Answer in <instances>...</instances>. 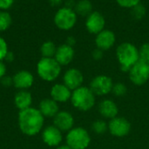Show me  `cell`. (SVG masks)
<instances>
[{"instance_id": "obj_1", "label": "cell", "mask_w": 149, "mask_h": 149, "mask_svg": "<svg viewBox=\"0 0 149 149\" xmlns=\"http://www.w3.org/2000/svg\"><path fill=\"white\" fill-rule=\"evenodd\" d=\"M17 120L19 129L24 134L34 136L41 132L44 126L45 117L38 109L30 107L19 112Z\"/></svg>"}, {"instance_id": "obj_2", "label": "cell", "mask_w": 149, "mask_h": 149, "mask_svg": "<svg viewBox=\"0 0 149 149\" xmlns=\"http://www.w3.org/2000/svg\"><path fill=\"white\" fill-rule=\"evenodd\" d=\"M116 57L120 70L128 73L130 68L140 61L139 49L130 42H123L116 49Z\"/></svg>"}, {"instance_id": "obj_3", "label": "cell", "mask_w": 149, "mask_h": 149, "mask_svg": "<svg viewBox=\"0 0 149 149\" xmlns=\"http://www.w3.org/2000/svg\"><path fill=\"white\" fill-rule=\"evenodd\" d=\"M70 101L75 109L80 112H88L95 105L96 96L89 87L81 86L72 91Z\"/></svg>"}, {"instance_id": "obj_4", "label": "cell", "mask_w": 149, "mask_h": 149, "mask_svg": "<svg viewBox=\"0 0 149 149\" xmlns=\"http://www.w3.org/2000/svg\"><path fill=\"white\" fill-rule=\"evenodd\" d=\"M38 76L45 82L55 81L61 73V66L54 58L42 57L37 64Z\"/></svg>"}, {"instance_id": "obj_5", "label": "cell", "mask_w": 149, "mask_h": 149, "mask_svg": "<svg viewBox=\"0 0 149 149\" xmlns=\"http://www.w3.org/2000/svg\"><path fill=\"white\" fill-rule=\"evenodd\" d=\"M66 145L72 149H86L91 143V136L86 129L77 126L67 132L65 136Z\"/></svg>"}, {"instance_id": "obj_6", "label": "cell", "mask_w": 149, "mask_h": 149, "mask_svg": "<svg viewBox=\"0 0 149 149\" xmlns=\"http://www.w3.org/2000/svg\"><path fill=\"white\" fill-rule=\"evenodd\" d=\"M77 22V14L71 7H62L58 9L54 16L56 26L63 31L72 29Z\"/></svg>"}, {"instance_id": "obj_7", "label": "cell", "mask_w": 149, "mask_h": 149, "mask_svg": "<svg viewBox=\"0 0 149 149\" xmlns=\"http://www.w3.org/2000/svg\"><path fill=\"white\" fill-rule=\"evenodd\" d=\"M113 82L112 78L106 75L96 76L90 83L89 88L95 96L104 97L112 92Z\"/></svg>"}, {"instance_id": "obj_8", "label": "cell", "mask_w": 149, "mask_h": 149, "mask_svg": "<svg viewBox=\"0 0 149 149\" xmlns=\"http://www.w3.org/2000/svg\"><path fill=\"white\" fill-rule=\"evenodd\" d=\"M129 79L136 86H142L149 80L148 64L139 61L128 72Z\"/></svg>"}, {"instance_id": "obj_9", "label": "cell", "mask_w": 149, "mask_h": 149, "mask_svg": "<svg viewBox=\"0 0 149 149\" xmlns=\"http://www.w3.org/2000/svg\"><path fill=\"white\" fill-rule=\"evenodd\" d=\"M131 131L130 122L124 117H119L109 120L108 132L114 137L123 138L129 134Z\"/></svg>"}, {"instance_id": "obj_10", "label": "cell", "mask_w": 149, "mask_h": 149, "mask_svg": "<svg viewBox=\"0 0 149 149\" xmlns=\"http://www.w3.org/2000/svg\"><path fill=\"white\" fill-rule=\"evenodd\" d=\"M83 83L84 76L82 72L76 68H71L67 69L63 76V83L72 91L83 86Z\"/></svg>"}, {"instance_id": "obj_11", "label": "cell", "mask_w": 149, "mask_h": 149, "mask_svg": "<svg viewBox=\"0 0 149 149\" xmlns=\"http://www.w3.org/2000/svg\"><path fill=\"white\" fill-rule=\"evenodd\" d=\"M106 20L104 16L99 11H93L87 16L86 20V28L92 34H98L104 30Z\"/></svg>"}, {"instance_id": "obj_12", "label": "cell", "mask_w": 149, "mask_h": 149, "mask_svg": "<svg viewBox=\"0 0 149 149\" xmlns=\"http://www.w3.org/2000/svg\"><path fill=\"white\" fill-rule=\"evenodd\" d=\"M42 140L49 147H58L63 141L62 132L54 125L45 127L42 132Z\"/></svg>"}, {"instance_id": "obj_13", "label": "cell", "mask_w": 149, "mask_h": 149, "mask_svg": "<svg viewBox=\"0 0 149 149\" xmlns=\"http://www.w3.org/2000/svg\"><path fill=\"white\" fill-rule=\"evenodd\" d=\"M53 125L62 133L69 132L74 127V118L67 111H59L53 118Z\"/></svg>"}, {"instance_id": "obj_14", "label": "cell", "mask_w": 149, "mask_h": 149, "mask_svg": "<svg viewBox=\"0 0 149 149\" xmlns=\"http://www.w3.org/2000/svg\"><path fill=\"white\" fill-rule=\"evenodd\" d=\"M116 41L115 34L111 30L104 29L102 32L98 33L95 38V44L97 48L104 51L111 49Z\"/></svg>"}, {"instance_id": "obj_15", "label": "cell", "mask_w": 149, "mask_h": 149, "mask_svg": "<svg viewBox=\"0 0 149 149\" xmlns=\"http://www.w3.org/2000/svg\"><path fill=\"white\" fill-rule=\"evenodd\" d=\"M74 54L75 52L73 47L65 43L57 47L54 59L58 62V64L61 67L67 66L72 61L74 58Z\"/></svg>"}, {"instance_id": "obj_16", "label": "cell", "mask_w": 149, "mask_h": 149, "mask_svg": "<svg viewBox=\"0 0 149 149\" xmlns=\"http://www.w3.org/2000/svg\"><path fill=\"white\" fill-rule=\"evenodd\" d=\"M98 110L99 113L102 118L109 120L116 118L119 113V108L117 104L113 100L107 98H105L100 101L98 106Z\"/></svg>"}, {"instance_id": "obj_17", "label": "cell", "mask_w": 149, "mask_h": 149, "mask_svg": "<svg viewBox=\"0 0 149 149\" xmlns=\"http://www.w3.org/2000/svg\"><path fill=\"white\" fill-rule=\"evenodd\" d=\"M13 85L20 90H25L31 88L34 83L32 74L27 70H20L17 72L12 77Z\"/></svg>"}, {"instance_id": "obj_18", "label": "cell", "mask_w": 149, "mask_h": 149, "mask_svg": "<svg viewBox=\"0 0 149 149\" xmlns=\"http://www.w3.org/2000/svg\"><path fill=\"white\" fill-rule=\"evenodd\" d=\"M72 91L64 83H56L51 89V98L58 103H65L71 100Z\"/></svg>"}, {"instance_id": "obj_19", "label": "cell", "mask_w": 149, "mask_h": 149, "mask_svg": "<svg viewBox=\"0 0 149 149\" xmlns=\"http://www.w3.org/2000/svg\"><path fill=\"white\" fill-rule=\"evenodd\" d=\"M38 110L44 117L47 118H54L59 112L58 103L52 98L43 99L39 103Z\"/></svg>"}, {"instance_id": "obj_20", "label": "cell", "mask_w": 149, "mask_h": 149, "mask_svg": "<svg viewBox=\"0 0 149 149\" xmlns=\"http://www.w3.org/2000/svg\"><path fill=\"white\" fill-rule=\"evenodd\" d=\"M14 104L19 111H24L30 108L32 104L31 94L27 90H19L15 95Z\"/></svg>"}, {"instance_id": "obj_21", "label": "cell", "mask_w": 149, "mask_h": 149, "mask_svg": "<svg viewBox=\"0 0 149 149\" xmlns=\"http://www.w3.org/2000/svg\"><path fill=\"white\" fill-rule=\"evenodd\" d=\"M76 14L88 16L93 12V4L89 0H80L75 4Z\"/></svg>"}, {"instance_id": "obj_22", "label": "cell", "mask_w": 149, "mask_h": 149, "mask_svg": "<svg viewBox=\"0 0 149 149\" xmlns=\"http://www.w3.org/2000/svg\"><path fill=\"white\" fill-rule=\"evenodd\" d=\"M56 51H57V47L55 43L51 40L45 41L40 47L41 54L45 58H54Z\"/></svg>"}, {"instance_id": "obj_23", "label": "cell", "mask_w": 149, "mask_h": 149, "mask_svg": "<svg viewBox=\"0 0 149 149\" xmlns=\"http://www.w3.org/2000/svg\"><path fill=\"white\" fill-rule=\"evenodd\" d=\"M92 130L96 134L102 135L108 131V123L103 119H96L92 124Z\"/></svg>"}, {"instance_id": "obj_24", "label": "cell", "mask_w": 149, "mask_h": 149, "mask_svg": "<svg viewBox=\"0 0 149 149\" xmlns=\"http://www.w3.org/2000/svg\"><path fill=\"white\" fill-rule=\"evenodd\" d=\"M12 23L10 14L6 11H0V32L6 31Z\"/></svg>"}, {"instance_id": "obj_25", "label": "cell", "mask_w": 149, "mask_h": 149, "mask_svg": "<svg viewBox=\"0 0 149 149\" xmlns=\"http://www.w3.org/2000/svg\"><path fill=\"white\" fill-rule=\"evenodd\" d=\"M146 12H147V10H146L145 6L142 5L141 4H139L135 7L132 8L131 14H132V16H133V18L134 19L141 20V19H142L145 17Z\"/></svg>"}, {"instance_id": "obj_26", "label": "cell", "mask_w": 149, "mask_h": 149, "mask_svg": "<svg viewBox=\"0 0 149 149\" xmlns=\"http://www.w3.org/2000/svg\"><path fill=\"white\" fill-rule=\"evenodd\" d=\"M127 92V87L123 83H116L113 86L112 93L116 97H124Z\"/></svg>"}, {"instance_id": "obj_27", "label": "cell", "mask_w": 149, "mask_h": 149, "mask_svg": "<svg viewBox=\"0 0 149 149\" xmlns=\"http://www.w3.org/2000/svg\"><path fill=\"white\" fill-rule=\"evenodd\" d=\"M140 61L149 64V42L144 43L139 49Z\"/></svg>"}, {"instance_id": "obj_28", "label": "cell", "mask_w": 149, "mask_h": 149, "mask_svg": "<svg viewBox=\"0 0 149 149\" xmlns=\"http://www.w3.org/2000/svg\"><path fill=\"white\" fill-rule=\"evenodd\" d=\"M117 4L123 8L132 9L141 4V0H116Z\"/></svg>"}, {"instance_id": "obj_29", "label": "cell", "mask_w": 149, "mask_h": 149, "mask_svg": "<svg viewBox=\"0 0 149 149\" xmlns=\"http://www.w3.org/2000/svg\"><path fill=\"white\" fill-rule=\"evenodd\" d=\"M8 52V45L5 40L0 36V61L5 59Z\"/></svg>"}, {"instance_id": "obj_30", "label": "cell", "mask_w": 149, "mask_h": 149, "mask_svg": "<svg viewBox=\"0 0 149 149\" xmlns=\"http://www.w3.org/2000/svg\"><path fill=\"white\" fill-rule=\"evenodd\" d=\"M14 0H0V10L6 11L13 5Z\"/></svg>"}, {"instance_id": "obj_31", "label": "cell", "mask_w": 149, "mask_h": 149, "mask_svg": "<svg viewBox=\"0 0 149 149\" xmlns=\"http://www.w3.org/2000/svg\"><path fill=\"white\" fill-rule=\"evenodd\" d=\"M104 52L102 51V50H100V49H99V48H95L93 52H92V57H93V60H95V61H100V60H101L102 58H103V54Z\"/></svg>"}, {"instance_id": "obj_32", "label": "cell", "mask_w": 149, "mask_h": 149, "mask_svg": "<svg viewBox=\"0 0 149 149\" xmlns=\"http://www.w3.org/2000/svg\"><path fill=\"white\" fill-rule=\"evenodd\" d=\"M1 82H2V83H3V85L7 86V87H9V86H10L11 84H13V80H12V78L10 77V76H6L1 79Z\"/></svg>"}, {"instance_id": "obj_33", "label": "cell", "mask_w": 149, "mask_h": 149, "mask_svg": "<svg viewBox=\"0 0 149 149\" xmlns=\"http://www.w3.org/2000/svg\"><path fill=\"white\" fill-rule=\"evenodd\" d=\"M6 74V66L3 61H0V80L5 76Z\"/></svg>"}, {"instance_id": "obj_34", "label": "cell", "mask_w": 149, "mask_h": 149, "mask_svg": "<svg viewBox=\"0 0 149 149\" xmlns=\"http://www.w3.org/2000/svg\"><path fill=\"white\" fill-rule=\"evenodd\" d=\"M75 43H76V39L73 36L67 37L66 41H65V44H67V45H69V46H71V47H73V46L75 45Z\"/></svg>"}, {"instance_id": "obj_35", "label": "cell", "mask_w": 149, "mask_h": 149, "mask_svg": "<svg viewBox=\"0 0 149 149\" xmlns=\"http://www.w3.org/2000/svg\"><path fill=\"white\" fill-rule=\"evenodd\" d=\"M62 2H63V0H49V3L52 6H58L61 4Z\"/></svg>"}, {"instance_id": "obj_36", "label": "cell", "mask_w": 149, "mask_h": 149, "mask_svg": "<svg viewBox=\"0 0 149 149\" xmlns=\"http://www.w3.org/2000/svg\"><path fill=\"white\" fill-rule=\"evenodd\" d=\"M13 59H14L13 54L11 52H8V54H7V55H6L4 60H6L7 61H13Z\"/></svg>"}, {"instance_id": "obj_37", "label": "cell", "mask_w": 149, "mask_h": 149, "mask_svg": "<svg viewBox=\"0 0 149 149\" xmlns=\"http://www.w3.org/2000/svg\"><path fill=\"white\" fill-rule=\"evenodd\" d=\"M56 149H72L70 147H68L66 144L65 145H60V146H58V147H57V148Z\"/></svg>"}, {"instance_id": "obj_38", "label": "cell", "mask_w": 149, "mask_h": 149, "mask_svg": "<svg viewBox=\"0 0 149 149\" xmlns=\"http://www.w3.org/2000/svg\"><path fill=\"white\" fill-rule=\"evenodd\" d=\"M148 66H149V64H148Z\"/></svg>"}]
</instances>
